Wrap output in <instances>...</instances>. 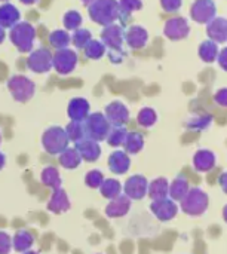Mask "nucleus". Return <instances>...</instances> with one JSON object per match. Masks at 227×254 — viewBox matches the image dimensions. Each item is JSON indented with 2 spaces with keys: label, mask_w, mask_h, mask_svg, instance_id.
Wrapping results in <instances>:
<instances>
[{
  "label": "nucleus",
  "mask_w": 227,
  "mask_h": 254,
  "mask_svg": "<svg viewBox=\"0 0 227 254\" xmlns=\"http://www.w3.org/2000/svg\"><path fill=\"white\" fill-rule=\"evenodd\" d=\"M183 4V0H161V6L165 12H170V13H174L177 10H180Z\"/></svg>",
  "instance_id": "nucleus-42"
},
{
  "label": "nucleus",
  "mask_w": 227,
  "mask_h": 254,
  "mask_svg": "<svg viewBox=\"0 0 227 254\" xmlns=\"http://www.w3.org/2000/svg\"><path fill=\"white\" fill-rule=\"evenodd\" d=\"M24 254H37V253H36V252H30V250H28V252H25Z\"/></svg>",
  "instance_id": "nucleus-53"
},
{
  "label": "nucleus",
  "mask_w": 227,
  "mask_h": 254,
  "mask_svg": "<svg viewBox=\"0 0 227 254\" xmlns=\"http://www.w3.org/2000/svg\"><path fill=\"white\" fill-rule=\"evenodd\" d=\"M68 135L64 128L61 127H51L48 128L42 135V144L43 149L49 155H59L68 147Z\"/></svg>",
  "instance_id": "nucleus-4"
},
{
  "label": "nucleus",
  "mask_w": 227,
  "mask_h": 254,
  "mask_svg": "<svg viewBox=\"0 0 227 254\" xmlns=\"http://www.w3.org/2000/svg\"><path fill=\"white\" fill-rule=\"evenodd\" d=\"M117 1H119V10H120L119 18L123 21V24L134 12H138L143 7V0H117Z\"/></svg>",
  "instance_id": "nucleus-30"
},
{
  "label": "nucleus",
  "mask_w": 227,
  "mask_h": 254,
  "mask_svg": "<svg viewBox=\"0 0 227 254\" xmlns=\"http://www.w3.org/2000/svg\"><path fill=\"white\" fill-rule=\"evenodd\" d=\"M158 121V115L155 112V109L152 107H143L140 112H138V116H137V122L138 125L144 127V128H150L156 124Z\"/></svg>",
  "instance_id": "nucleus-37"
},
{
  "label": "nucleus",
  "mask_w": 227,
  "mask_h": 254,
  "mask_svg": "<svg viewBox=\"0 0 227 254\" xmlns=\"http://www.w3.org/2000/svg\"><path fill=\"white\" fill-rule=\"evenodd\" d=\"M189 190H190L189 180L184 179V177H177V179H174V180L170 183L168 198H171V199L175 201V202H180V201L187 195Z\"/></svg>",
  "instance_id": "nucleus-25"
},
{
  "label": "nucleus",
  "mask_w": 227,
  "mask_h": 254,
  "mask_svg": "<svg viewBox=\"0 0 227 254\" xmlns=\"http://www.w3.org/2000/svg\"><path fill=\"white\" fill-rule=\"evenodd\" d=\"M126 134H128V131H126L125 127H112L110 128V132H109V135H107L106 140H107L109 146H112V147H120L125 143Z\"/></svg>",
  "instance_id": "nucleus-35"
},
{
  "label": "nucleus",
  "mask_w": 227,
  "mask_h": 254,
  "mask_svg": "<svg viewBox=\"0 0 227 254\" xmlns=\"http://www.w3.org/2000/svg\"><path fill=\"white\" fill-rule=\"evenodd\" d=\"M4 37H6V31H4L3 27H0V45L4 42Z\"/></svg>",
  "instance_id": "nucleus-48"
},
{
  "label": "nucleus",
  "mask_w": 227,
  "mask_h": 254,
  "mask_svg": "<svg viewBox=\"0 0 227 254\" xmlns=\"http://www.w3.org/2000/svg\"><path fill=\"white\" fill-rule=\"evenodd\" d=\"M92 1H94V0H82L83 4H89V3H92Z\"/></svg>",
  "instance_id": "nucleus-52"
},
{
  "label": "nucleus",
  "mask_w": 227,
  "mask_h": 254,
  "mask_svg": "<svg viewBox=\"0 0 227 254\" xmlns=\"http://www.w3.org/2000/svg\"><path fill=\"white\" fill-rule=\"evenodd\" d=\"M214 101L222 107H227V88H220L214 94Z\"/></svg>",
  "instance_id": "nucleus-45"
},
{
  "label": "nucleus",
  "mask_w": 227,
  "mask_h": 254,
  "mask_svg": "<svg viewBox=\"0 0 227 254\" xmlns=\"http://www.w3.org/2000/svg\"><path fill=\"white\" fill-rule=\"evenodd\" d=\"M104 116L112 127H125V124H128L129 121V110L123 103L112 101L110 104H107Z\"/></svg>",
  "instance_id": "nucleus-13"
},
{
  "label": "nucleus",
  "mask_w": 227,
  "mask_h": 254,
  "mask_svg": "<svg viewBox=\"0 0 227 254\" xmlns=\"http://www.w3.org/2000/svg\"><path fill=\"white\" fill-rule=\"evenodd\" d=\"M49 42L57 51L64 49V48H68L71 42V34H68L67 30H55L49 34Z\"/></svg>",
  "instance_id": "nucleus-33"
},
{
  "label": "nucleus",
  "mask_w": 227,
  "mask_h": 254,
  "mask_svg": "<svg viewBox=\"0 0 227 254\" xmlns=\"http://www.w3.org/2000/svg\"><path fill=\"white\" fill-rule=\"evenodd\" d=\"M9 39L21 54H27L34 46L36 30L30 22H18L10 28Z\"/></svg>",
  "instance_id": "nucleus-3"
},
{
  "label": "nucleus",
  "mask_w": 227,
  "mask_h": 254,
  "mask_svg": "<svg viewBox=\"0 0 227 254\" xmlns=\"http://www.w3.org/2000/svg\"><path fill=\"white\" fill-rule=\"evenodd\" d=\"M89 110H91L89 101L82 98V97L73 98L68 103V107H67L68 118L71 121H74V122H83L89 116Z\"/></svg>",
  "instance_id": "nucleus-18"
},
{
  "label": "nucleus",
  "mask_w": 227,
  "mask_h": 254,
  "mask_svg": "<svg viewBox=\"0 0 227 254\" xmlns=\"http://www.w3.org/2000/svg\"><path fill=\"white\" fill-rule=\"evenodd\" d=\"M42 182L46 188H51L54 190L61 188V176L55 167H46L42 171Z\"/></svg>",
  "instance_id": "nucleus-31"
},
{
  "label": "nucleus",
  "mask_w": 227,
  "mask_h": 254,
  "mask_svg": "<svg viewBox=\"0 0 227 254\" xmlns=\"http://www.w3.org/2000/svg\"><path fill=\"white\" fill-rule=\"evenodd\" d=\"M168 192H170V182L165 177H158V179H155L153 182L149 183L147 196L152 201L168 198Z\"/></svg>",
  "instance_id": "nucleus-23"
},
{
  "label": "nucleus",
  "mask_w": 227,
  "mask_h": 254,
  "mask_svg": "<svg viewBox=\"0 0 227 254\" xmlns=\"http://www.w3.org/2000/svg\"><path fill=\"white\" fill-rule=\"evenodd\" d=\"M220 188H222V190L227 195V171H225L220 176Z\"/></svg>",
  "instance_id": "nucleus-47"
},
{
  "label": "nucleus",
  "mask_w": 227,
  "mask_h": 254,
  "mask_svg": "<svg viewBox=\"0 0 227 254\" xmlns=\"http://www.w3.org/2000/svg\"><path fill=\"white\" fill-rule=\"evenodd\" d=\"M62 22H64L65 30L74 31V30L80 28V25H82V15L77 10L71 9V10H68V12L64 13Z\"/></svg>",
  "instance_id": "nucleus-39"
},
{
  "label": "nucleus",
  "mask_w": 227,
  "mask_h": 254,
  "mask_svg": "<svg viewBox=\"0 0 227 254\" xmlns=\"http://www.w3.org/2000/svg\"><path fill=\"white\" fill-rule=\"evenodd\" d=\"M106 49H107L106 45L101 40H97V39H91L88 42V45L83 48L85 55L88 58H91V60H100V58H103L104 54H106Z\"/></svg>",
  "instance_id": "nucleus-34"
},
{
  "label": "nucleus",
  "mask_w": 227,
  "mask_h": 254,
  "mask_svg": "<svg viewBox=\"0 0 227 254\" xmlns=\"http://www.w3.org/2000/svg\"><path fill=\"white\" fill-rule=\"evenodd\" d=\"M22 4H34V3H37V0H19Z\"/></svg>",
  "instance_id": "nucleus-50"
},
{
  "label": "nucleus",
  "mask_w": 227,
  "mask_h": 254,
  "mask_svg": "<svg viewBox=\"0 0 227 254\" xmlns=\"http://www.w3.org/2000/svg\"><path fill=\"white\" fill-rule=\"evenodd\" d=\"M147 188H149L147 179L141 174H135L125 182L123 192L131 201H140L147 195Z\"/></svg>",
  "instance_id": "nucleus-11"
},
{
  "label": "nucleus",
  "mask_w": 227,
  "mask_h": 254,
  "mask_svg": "<svg viewBox=\"0 0 227 254\" xmlns=\"http://www.w3.org/2000/svg\"><path fill=\"white\" fill-rule=\"evenodd\" d=\"M219 45L210 39L204 40L201 45H199V49H198V54H199V58L207 63V64H211L214 61H217V55H219Z\"/></svg>",
  "instance_id": "nucleus-26"
},
{
  "label": "nucleus",
  "mask_w": 227,
  "mask_h": 254,
  "mask_svg": "<svg viewBox=\"0 0 227 254\" xmlns=\"http://www.w3.org/2000/svg\"><path fill=\"white\" fill-rule=\"evenodd\" d=\"M100 192L104 198L114 199L116 196H119L122 193V185L116 179H109V180L103 182V185L100 186Z\"/></svg>",
  "instance_id": "nucleus-32"
},
{
  "label": "nucleus",
  "mask_w": 227,
  "mask_h": 254,
  "mask_svg": "<svg viewBox=\"0 0 227 254\" xmlns=\"http://www.w3.org/2000/svg\"><path fill=\"white\" fill-rule=\"evenodd\" d=\"M88 10L91 19L103 27L114 24L120 15L117 0H94L88 4Z\"/></svg>",
  "instance_id": "nucleus-1"
},
{
  "label": "nucleus",
  "mask_w": 227,
  "mask_h": 254,
  "mask_svg": "<svg viewBox=\"0 0 227 254\" xmlns=\"http://www.w3.org/2000/svg\"><path fill=\"white\" fill-rule=\"evenodd\" d=\"M217 63H219V65H220L225 71H227V46H225L223 49L219 51Z\"/></svg>",
  "instance_id": "nucleus-46"
},
{
  "label": "nucleus",
  "mask_w": 227,
  "mask_h": 254,
  "mask_svg": "<svg viewBox=\"0 0 227 254\" xmlns=\"http://www.w3.org/2000/svg\"><path fill=\"white\" fill-rule=\"evenodd\" d=\"M59 165L65 170H74L80 165L82 158L74 147H67L62 153H59Z\"/></svg>",
  "instance_id": "nucleus-28"
},
{
  "label": "nucleus",
  "mask_w": 227,
  "mask_h": 254,
  "mask_svg": "<svg viewBox=\"0 0 227 254\" xmlns=\"http://www.w3.org/2000/svg\"><path fill=\"white\" fill-rule=\"evenodd\" d=\"M223 219H225V222L227 223V204L225 205V208H223Z\"/></svg>",
  "instance_id": "nucleus-51"
},
{
  "label": "nucleus",
  "mask_w": 227,
  "mask_h": 254,
  "mask_svg": "<svg viewBox=\"0 0 227 254\" xmlns=\"http://www.w3.org/2000/svg\"><path fill=\"white\" fill-rule=\"evenodd\" d=\"M125 42L132 49H141L149 42V31L141 25H131L125 31Z\"/></svg>",
  "instance_id": "nucleus-16"
},
{
  "label": "nucleus",
  "mask_w": 227,
  "mask_h": 254,
  "mask_svg": "<svg viewBox=\"0 0 227 254\" xmlns=\"http://www.w3.org/2000/svg\"><path fill=\"white\" fill-rule=\"evenodd\" d=\"M19 18H21V13L16 9V6H13L12 3L4 1L0 6V27H3L4 30L12 28L15 24H18Z\"/></svg>",
  "instance_id": "nucleus-22"
},
{
  "label": "nucleus",
  "mask_w": 227,
  "mask_h": 254,
  "mask_svg": "<svg viewBox=\"0 0 227 254\" xmlns=\"http://www.w3.org/2000/svg\"><path fill=\"white\" fill-rule=\"evenodd\" d=\"M0 141H1V135H0Z\"/></svg>",
  "instance_id": "nucleus-55"
},
{
  "label": "nucleus",
  "mask_w": 227,
  "mask_h": 254,
  "mask_svg": "<svg viewBox=\"0 0 227 254\" xmlns=\"http://www.w3.org/2000/svg\"><path fill=\"white\" fill-rule=\"evenodd\" d=\"M65 132H67V135H68V140H70V141H74V144L79 143L80 140L86 138L83 122H74V121H71V122L65 127Z\"/></svg>",
  "instance_id": "nucleus-36"
},
{
  "label": "nucleus",
  "mask_w": 227,
  "mask_h": 254,
  "mask_svg": "<svg viewBox=\"0 0 227 254\" xmlns=\"http://www.w3.org/2000/svg\"><path fill=\"white\" fill-rule=\"evenodd\" d=\"M193 167L199 173H208L216 167V155L208 149H201L193 155Z\"/></svg>",
  "instance_id": "nucleus-20"
},
{
  "label": "nucleus",
  "mask_w": 227,
  "mask_h": 254,
  "mask_svg": "<svg viewBox=\"0 0 227 254\" xmlns=\"http://www.w3.org/2000/svg\"><path fill=\"white\" fill-rule=\"evenodd\" d=\"M129 208H131V199L126 195L120 193L114 199H110L109 205L106 207V214L112 219H117L126 216Z\"/></svg>",
  "instance_id": "nucleus-19"
},
{
  "label": "nucleus",
  "mask_w": 227,
  "mask_h": 254,
  "mask_svg": "<svg viewBox=\"0 0 227 254\" xmlns=\"http://www.w3.org/2000/svg\"><path fill=\"white\" fill-rule=\"evenodd\" d=\"M74 149L79 152L82 161L86 162H95L101 156V147L98 141H94L91 138H83L79 143H76Z\"/></svg>",
  "instance_id": "nucleus-17"
},
{
  "label": "nucleus",
  "mask_w": 227,
  "mask_h": 254,
  "mask_svg": "<svg viewBox=\"0 0 227 254\" xmlns=\"http://www.w3.org/2000/svg\"><path fill=\"white\" fill-rule=\"evenodd\" d=\"M91 39H92V34L88 28H77L71 34V43L76 46V49H83Z\"/></svg>",
  "instance_id": "nucleus-38"
},
{
  "label": "nucleus",
  "mask_w": 227,
  "mask_h": 254,
  "mask_svg": "<svg viewBox=\"0 0 227 254\" xmlns=\"http://www.w3.org/2000/svg\"><path fill=\"white\" fill-rule=\"evenodd\" d=\"M85 125V134L86 138H91L94 141H103L107 138L109 132H110V122L107 121V118L104 116V113H89V116L83 121Z\"/></svg>",
  "instance_id": "nucleus-5"
},
{
  "label": "nucleus",
  "mask_w": 227,
  "mask_h": 254,
  "mask_svg": "<svg viewBox=\"0 0 227 254\" xmlns=\"http://www.w3.org/2000/svg\"><path fill=\"white\" fill-rule=\"evenodd\" d=\"M207 34L208 39L219 43L227 42V18L225 16H216L207 24Z\"/></svg>",
  "instance_id": "nucleus-15"
},
{
  "label": "nucleus",
  "mask_w": 227,
  "mask_h": 254,
  "mask_svg": "<svg viewBox=\"0 0 227 254\" xmlns=\"http://www.w3.org/2000/svg\"><path fill=\"white\" fill-rule=\"evenodd\" d=\"M34 244V238L33 235L28 232V231H18L15 235H13V240H12V247L19 252V253H25L30 250V247Z\"/></svg>",
  "instance_id": "nucleus-29"
},
{
  "label": "nucleus",
  "mask_w": 227,
  "mask_h": 254,
  "mask_svg": "<svg viewBox=\"0 0 227 254\" xmlns=\"http://www.w3.org/2000/svg\"><path fill=\"white\" fill-rule=\"evenodd\" d=\"M189 33H190V25L187 19L183 16H174L168 19L164 25V34L167 36V39L174 40V42L186 39Z\"/></svg>",
  "instance_id": "nucleus-10"
},
{
  "label": "nucleus",
  "mask_w": 227,
  "mask_h": 254,
  "mask_svg": "<svg viewBox=\"0 0 227 254\" xmlns=\"http://www.w3.org/2000/svg\"><path fill=\"white\" fill-rule=\"evenodd\" d=\"M217 16V4L214 0H195L190 6V18L198 24H208Z\"/></svg>",
  "instance_id": "nucleus-8"
},
{
  "label": "nucleus",
  "mask_w": 227,
  "mask_h": 254,
  "mask_svg": "<svg viewBox=\"0 0 227 254\" xmlns=\"http://www.w3.org/2000/svg\"><path fill=\"white\" fill-rule=\"evenodd\" d=\"M12 249V240L6 232L0 231V254H9Z\"/></svg>",
  "instance_id": "nucleus-43"
},
{
  "label": "nucleus",
  "mask_w": 227,
  "mask_h": 254,
  "mask_svg": "<svg viewBox=\"0 0 227 254\" xmlns=\"http://www.w3.org/2000/svg\"><path fill=\"white\" fill-rule=\"evenodd\" d=\"M77 65V54L70 48L58 49L52 55V67L58 74H70Z\"/></svg>",
  "instance_id": "nucleus-7"
},
{
  "label": "nucleus",
  "mask_w": 227,
  "mask_h": 254,
  "mask_svg": "<svg viewBox=\"0 0 227 254\" xmlns=\"http://www.w3.org/2000/svg\"><path fill=\"white\" fill-rule=\"evenodd\" d=\"M104 180H106V179H104V176H103V173H101L100 170H92V171H89V173L85 176V183H86V186H89V188H92V189H100V186L103 185Z\"/></svg>",
  "instance_id": "nucleus-41"
},
{
  "label": "nucleus",
  "mask_w": 227,
  "mask_h": 254,
  "mask_svg": "<svg viewBox=\"0 0 227 254\" xmlns=\"http://www.w3.org/2000/svg\"><path fill=\"white\" fill-rule=\"evenodd\" d=\"M131 167L129 155L123 150H116L109 156V168L114 174H125Z\"/></svg>",
  "instance_id": "nucleus-21"
},
{
  "label": "nucleus",
  "mask_w": 227,
  "mask_h": 254,
  "mask_svg": "<svg viewBox=\"0 0 227 254\" xmlns=\"http://www.w3.org/2000/svg\"><path fill=\"white\" fill-rule=\"evenodd\" d=\"M150 210H152V213L155 214V217L158 220H161V222H170V220H172L177 216L178 205L171 198H165V199L152 201Z\"/></svg>",
  "instance_id": "nucleus-12"
},
{
  "label": "nucleus",
  "mask_w": 227,
  "mask_h": 254,
  "mask_svg": "<svg viewBox=\"0 0 227 254\" xmlns=\"http://www.w3.org/2000/svg\"><path fill=\"white\" fill-rule=\"evenodd\" d=\"M27 67L34 73H48L52 68V52L46 48L31 51L27 58Z\"/></svg>",
  "instance_id": "nucleus-9"
},
{
  "label": "nucleus",
  "mask_w": 227,
  "mask_h": 254,
  "mask_svg": "<svg viewBox=\"0 0 227 254\" xmlns=\"http://www.w3.org/2000/svg\"><path fill=\"white\" fill-rule=\"evenodd\" d=\"M4 164H6V158H4V155H3V153L0 152V170H1L3 167H4Z\"/></svg>",
  "instance_id": "nucleus-49"
},
{
  "label": "nucleus",
  "mask_w": 227,
  "mask_h": 254,
  "mask_svg": "<svg viewBox=\"0 0 227 254\" xmlns=\"http://www.w3.org/2000/svg\"><path fill=\"white\" fill-rule=\"evenodd\" d=\"M180 202H181L180 207H181L184 214L192 216V217H198V216H202L208 210L210 196L201 188H190L187 195Z\"/></svg>",
  "instance_id": "nucleus-2"
},
{
  "label": "nucleus",
  "mask_w": 227,
  "mask_h": 254,
  "mask_svg": "<svg viewBox=\"0 0 227 254\" xmlns=\"http://www.w3.org/2000/svg\"><path fill=\"white\" fill-rule=\"evenodd\" d=\"M1 1H7V0H1Z\"/></svg>",
  "instance_id": "nucleus-54"
},
{
  "label": "nucleus",
  "mask_w": 227,
  "mask_h": 254,
  "mask_svg": "<svg viewBox=\"0 0 227 254\" xmlns=\"http://www.w3.org/2000/svg\"><path fill=\"white\" fill-rule=\"evenodd\" d=\"M123 147H125V152L128 155H135L138 152L143 150L144 147V137L141 132H128L126 134V138H125V143H123Z\"/></svg>",
  "instance_id": "nucleus-27"
},
{
  "label": "nucleus",
  "mask_w": 227,
  "mask_h": 254,
  "mask_svg": "<svg viewBox=\"0 0 227 254\" xmlns=\"http://www.w3.org/2000/svg\"><path fill=\"white\" fill-rule=\"evenodd\" d=\"M213 122V116L210 113H204V115H198L195 118H192L187 122V128L190 129H198V131H204L207 129Z\"/></svg>",
  "instance_id": "nucleus-40"
},
{
  "label": "nucleus",
  "mask_w": 227,
  "mask_h": 254,
  "mask_svg": "<svg viewBox=\"0 0 227 254\" xmlns=\"http://www.w3.org/2000/svg\"><path fill=\"white\" fill-rule=\"evenodd\" d=\"M125 40L123 27L119 24H110L106 25L101 33V42L109 49H122V43Z\"/></svg>",
  "instance_id": "nucleus-14"
},
{
  "label": "nucleus",
  "mask_w": 227,
  "mask_h": 254,
  "mask_svg": "<svg viewBox=\"0 0 227 254\" xmlns=\"http://www.w3.org/2000/svg\"><path fill=\"white\" fill-rule=\"evenodd\" d=\"M7 88H9L13 100H16L18 103H25V101L31 100V97L34 95V91H36L34 82L22 74L12 76L7 82Z\"/></svg>",
  "instance_id": "nucleus-6"
},
{
  "label": "nucleus",
  "mask_w": 227,
  "mask_h": 254,
  "mask_svg": "<svg viewBox=\"0 0 227 254\" xmlns=\"http://www.w3.org/2000/svg\"><path fill=\"white\" fill-rule=\"evenodd\" d=\"M125 57H126V54L122 49H110L109 51V58L114 64H120L125 60Z\"/></svg>",
  "instance_id": "nucleus-44"
},
{
  "label": "nucleus",
  "mask_w": 227,
  "mask_h": 254,
  "mask_svg": "<svg viewBox=\"0 0 227 254\" xmlns=\"http://www.w3.org/2000/svg\"><path fill=\"white\" fill-rule=\"evenodd\" d=\"M70 208V201H68V196L65 193V190H62L61 188L54 190L49 202H48V210L55 213V214H59V213H64Z\"/></svg>",
  "instance_id": "nucleus-24"
}]
</instances>
